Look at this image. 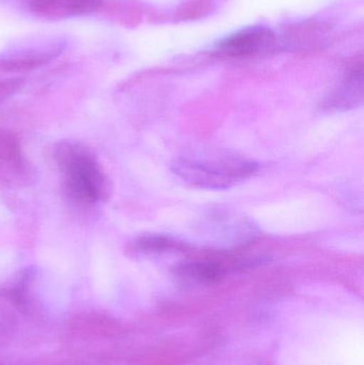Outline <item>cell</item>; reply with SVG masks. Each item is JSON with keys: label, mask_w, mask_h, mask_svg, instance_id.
<instances>
[{"label": "cell", "mask_w": 364, "mask_h": 365, "mask_svg": "<svg viewBox=\"0 0 364 365\" xmlns=\"http://www.w3.org/2000/svg\"><path fill=\"white\" fill-rule=\"evenodd\" d=\"M55 160L63 178L64 195L73 205L92 208L108 199L110 182L87 145L60 141L55 149Z\"/></svg>", "instance_id": "cell-1"}, {"label": "cell", "mask_w": 364, "mask_h": 365, "mask_svg": "<svg viewBox=\"0 0 364 365\" xmlns=\"http://www.w3.org/2000/svg\"><path fill=\"white\" fill-rule=\"evenodd\" d=\"M259 165L235 154L182 156L171 164V171L184 182L209 190H227L246 181L258 171Z\"/></svg>", "instance_id": "cell-2"}, {"label": "cell", "mask_w": 364, "mask_h": 365, "mask_svg": "<svg viewBox=\"0 0 364 365\" xmlns=\"http://www.w3.org/2000/svg\"><path fill=\"white\" fill-rule=\"evenodd\" d=\"M199 227L209 244L222 248L244 246L259 235L258 227L247 217L222 208L207 212Z\"/></svg>", "instance_id": "cell-3"}, {"label": "cell", "mask_w": 364, "mask_h": 365, "mask_svg": "<svg viewBox=\"0 0 364 365\" xmlns=\"http://www.w3.org/2000/svg\"><path fill=\"white\" fill-rule=\"evenodd\" d=\"M63 47V42L51 38L15 45L0 53V71L19 73L41 68L58 57Z\"/></svg>", "instance_id": "cell-4"}, {"label": "cell", "mask_w": 364, "mask_h": 365, "mask_svg": "<svg viewBox=\"0 0 364 365\" xmlns=\"http://www.w3.org/2000/svg\"><path fill=\"white\" fill-rule=\"evenodd\" d=\"M33 168L24 155L19 139L0 130V184L21 188L33 181Z\"/></svg>", "instance_id": "cell-5"}, {"label": "cell", "mask_w": 364, "mask_h": 365, "mask_svg": "<svg viewBox=\"0 0 364 365\" xmlns=\"http://www.w3.org/2000/svg\"><path fill=\"white\" fill-rule=\"evenodd\" d=\"M275 44V34L269 28L252 26L224 38L218 44V49L230 57H248L269 51Z\"/></svg>", "instance_id": "cell-6"}, {"label": "cell", "mask_w": 364, "mask_h": 365, "mask_svg": "<svg viewBox=\"0 0 364 365\" xmlns=\"http://www.w3.org/2000/svg\"><path fill=\"white\" fill-rule=\"evenodd\" d=\"M364 85L363 66H355L340 85L325 100L323 108L331 113H345L363 104Z\"/></svg>", "instance_id": "cell-7"}, {"label": "cell", "mask_w": 364, "mask_h": 365, "mask_svg": "<svg viewBox=\"0 0 364 365\" xmlns=\"http://www.w3.org/2000/svg\"><path fill=\"white\" fill-rule=\"evenodd\" d=\"M103 0H28L30 10L46 19H64L91 14L102 6Z\"/></svg>", "instance_id": "cell-8"}, {"label": "cell", "mask_w": 364, "mask_h": 365, "mask_svg": "<svg viewBox=\"0 0 364 365\" xmlns=\"http://www.w3.org/2000/svg\"><path fill=\"white\" fill-rule=\"evenodd\" d=\"M179 274L188 280L199 283H213L220 280L224 270L222 265L214 261H192L180 266Z\"/></svg>", "instance_id": "cell-9"}, {"label": "cell", "mask_w": 364, "mask_h": 365, "mask_svg": "<svg viewBox=\"0 0 364 365\" xmlns=\"http://www.w3.org/2000/svg\"><path fill=\"white\" fill-rule=\"evenodd\" d=\"M180 248H182L181 242H177L170 236L155 235V234L141 236L134 244L136 252L143 253V255L167 252V251Z\"/></svg>", "instance_id": "cell-10"}, {"label": "cell", "mask_w": 364, "mask_h": 365, "mask_svg": "<svg viewBox=\"0 0 364 365\" xmlns=\"http://www.w3.org/2000/svg\"><path fill=\"white\" fill-rule=\"evenodd\" d=\"M23 85L24 81L21 78L0 79V103L14 96Z\"/></svg>", "instance_id": "cell-11"}]
</instances>
